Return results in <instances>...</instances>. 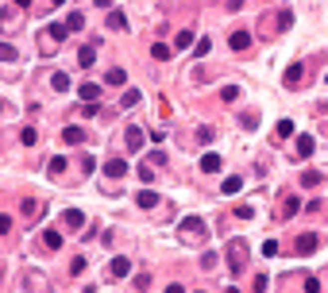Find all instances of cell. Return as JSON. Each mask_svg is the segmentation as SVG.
Instances as JSON below:
<instances>
[{"instance_id": "15", "label": "cell", "mask_w": 328, "mask_h": 293, "mask_svg": "<svg viewBox=\"0 0 328 293\" xmlns=\"http://www.w3.org/2000/svg\"><path fill=\"white\" fill-rule=\"evenodd\" d=\"M174 46H178V50H189V46H197L193 31H178V39H174Z\"/></svg>"}, {"instance_id": "18", "label": "cell", "mask_w": 328, "mask_h": 293, "mask_svg": "<svg viewBox=\"0 0 328 293\" xmlns=\"http://www.w3.org/2000/svg\"><path fill=\"white\" fill-rule=\"evenodd\" d=\"M66 27H70V35L81 31V27H85V15H81V12H70V15H66Z\"/></svg>"}, {"instance_id": "11", "label": "cell", "mask_w": 328, "mask_h": 293, "mask_svg": "<svg viewBox=\"0 0 328 293\" xmlns=\"http://www.w3.org/2000/svg\"><path fill=\"white\" fill-rule=\"evenodd\" d=\"M108 274H112V278H128V274H132V263H128V259H112Z\"/></svg>"}, {"instance_id": "16", "label": "cell", "mask_w": 328, "mask_h": 293, "mask_svg": "<svg viewBox=\"0 0 328 293\" xmlns=\"http://www.w3.org/2000/svg\"><path fill=\"white\" fill-rule=\"evenodd\" d=\"M220 189L228 193V197H232V193H239V189H243V177H236V174H232V177H224V185H220Z\"/></svg>"}, {"instance_id": "22", "label": "cell", "mask_w": 328, "mask_h": 293, "mask_svg": "<svg viewBox=\"0 0 328 293\" xmlns=\"http://www.w3.org/2000/svg\"><path fill=\"white\" fill-rule=\"evenodd\" d=\"M294 135V120H278V132H274V139H290Z\"/></svg>"}, {"instance_id": "39", "label": "cell", "mask_w": 328, "mask_h": 293, "mask_svg": "<svg viewBox=\"0 0 328 293\" xmlns=\"http://www.w3.org/2000/svg\"><path fill=\"white\" fill-rule=\"evenodd\" d=\"M325 81H328V77H325Z\"/></svg>"}, {"instance_id": "36", "label": "cell", "mask_w": 328, "mask_h": 293, "mask_svg": "<svg viewBox=\"0 0 328 293\" xmlns=\"http://www.w3.org/2000/svg\"><path fill=\"white\" fill-rule=\"evenodd\" d=\"M236 216H239V220H251V216H255V208H251V205H243V208H236Z\"/></svg>"}, {"instance_id": "17", "label": "cell", "mask_w": 328, "mask_h": 293, "mask_svg": "<svg viewBox=\"0 0 328 293\" xmlns=\"http://www.w3.org/2000/svg\"><path fill=\"white\" fill-rule=\"evenodd\" d=\"M62 216H66V228H81V224H85V216H81L77 208H66Z\"/></svg>"}, {"instance_id": "30", "label": "cell", "mask_w": 328, "mask_h": 293, "mask_svg": "<svg viewBox=\"0 0 328 293\" xmlns=\"http://www.w3.org/2000/svg\"><path fill=\"white\" fill-rule=\"evenodd\" d=\"M209 39H197V46H193V54H197V58H205V54H209Z\"/></svg>"}, {"instance_id": "38", "label": "cell", "mask_w": 328, "mask_h": 293, "mask_svg": "<svg viewBox=\"0 0 328 293\" xmlns=\"http://www.w3.org/2000/svg\"><path fill=\"white\" fill-rule=\"evenodd\" d=\"M50 4H62V0H50Z\"/></svg>"}, {"instance_id": "13", "label": "cell", "mask_w": 328, "mask_h": 293, "mask_svg": "<svg viewBox=\"0 0 328 293\" xmlns=\"http://www.w3.org/2000/svg\"><path fill=\"white\" fill-rule=\"evenodd\" d=\"M143 139H147V135H143V128H128V150H139V146H143Z\"/></svg>"}, {"instance_id": "9", "label": "cell", "mask_w": 328, "mask_h": 293, "mask_svg": "<svg viewBox=\"0 0 328 293\" xmlns=\"http://www.w3.org/2000/svg\"><path fill=\"white\" fill-rule=\"evenodd\" d=\"M228 46H232V50H247V46H251V35H247V31H232V35H228Z\"/></svg>"}, {"instance_id": "8", "label": "cell", "mask_w": 328, "mask_h": 293, "mask_svg": "<svg viewBox=\"0 0 328 293\" xmlns=\"http://www.w3.org/2000/svg\"><path fill=\"white\" fill-rule=\"evenodd\" d=\"M105 174L108 177H124V174H128V158H108L105 162Z\"/></svg>"}, {"instance_id": "35", "label": "cell", "mask_w": 328, "mask_h": 293, "mask_svg": "<svg viewBox=\"0 0 328 293\" xmlns=\"http://www.w3.org/2000/svg\"><path fill=\"white\" fill-rule=\"evenodd\" d=\"M81 270H85V259H81V255H77L74 263H70V274H81Z\"/></svg>"}, {"instance_id": "34", "label": "cell", "mask_w": 328, "mask_h": 293, "mask_svg": "<svg viewBox=\"0 0 328 293\" xmlns=\"http://www.w3.org/2000/svg\"><path fill=\"white\" fill-rule=\"evenodd\" d=\"M35 139H39V132H35V128H23V143L35 146Z\"/></svg>"}, {"instance_id": "20", "label": "cell", "mask_w": 328, "mask_h": 293, "mask_svg": "<svg viewBox=\"0 0 328 293\" xmlns=\"http://www.w3.org/2000/svg\"><path fill=\"white\" fill-rule=\"evenodd\" d=\"M135 201H139V208H155V205H159V197H155L151 189H139V197H135Z\"/></svg>"}, {"instance_id": "21", "label": "cell", "mask_w": 328, "mask_h": 293, "mask_svg": "<svg viewBox=\"0 0 328 293\" xmlns=\"http://www.w3.org/2000/svg\"><path fill=\"white\" fill-rule=\"evenodd\" d=\"M43 243H46L50 251H54V247H62V232H54V228H46V232H43Z\"/></svg>"}, {"instance_id": "33", "label": "cell", "mask_w": 328, "mask_h": 293, "mask_svg": "<svg viewBox=\"0 0 328 293\" xmlns=\"http://www.w3.org/2000/svg\"><path fill=\"white\" fill-rule=\"evenodd\" d=\"M263 255H267V259H274V255H278V239H267V243H263Z\"/></svg>"}, {"instance_id": "27", "label": "cell", "mask_w": 328, "mask_h": 293, "mask_svg": "<svg viewBox=\"0 0 328 293\" xmlns=\"http://www.w3.org/2000/svg\"><path fill=\"white\" fill-rule=\"evenodd\" d=\"M298 208H301V201H298V197H286V205H282V212H286V216H294Z\"/></svg>"}, {"instance_id": "3", "label": "cell", "mask_w": 328, "mask_h": 293, "mask_svg": "<svg viewBox=\"0 0 328 293\" xmlns=\"http://www.w3.org/2000/svg\"><path fill=\"white\" fill-rule=\"evenodd\" d=\"M317 247H321V235L309 232V235H298V247H294V251H298V255H313Z\"/></svg>"}, {"instance_id": "25", "label": "cell", "mask_w": 328, "mask_h": 293, "mask_svg": "<svg viewBox=\"0 0 328 293\" xmlns=\"http://www.w3.org/2000/svg\"><path fill=\"white\" fill-rule=\"evenodd\" d=\"M135 104H139V93H135V89H128V93L120 97V108H135Z\"/></svg>"}, {"instance_id": "26", "label": "cell", "mask_w": 328, "mask_h": 293, "mask_svg": "<svg viewBox=\"0 0 328 293\" xmlns=\"http://www.w3.org/2000/svg\"><path fill=\"white\" fill-rule=\"evenodd\" d=\"M151 54H155L159 62H166V58H170V46H166V43H155V46H151Z\"/></svg>"}, {"instance_id": "24", "label": "cell", "mask_w": 328, "mask_h": 293, "mask_svg": "<svg viewBox=\"0 0 328 293\" xmlns=\"http://www.w3.org/2000/svg\"><path fill=\"white\" fill-rule=\"evenodd\" d=\"M321 181H325L321 170H305V177H301V185H321Z\"/></svg>"}, {"instance_id": "32", "label": "cell", "mask_w": 328, "mask_h": 293, "mask_svg": "<svg viewBox=\"0 0 328 293\" xmlns=\"http://www.w3.org/2000/svg\"><path fill=\"white\" fill-rule=\"evenodd\" d=\"M239 124H243V128H247V132H255V128H259V116H255V112H247V116L239 120Z\"/></svg>"}, {"instance_id": "19", "label": "cell", "mask_w": 328, "mask_h": 293, "mask_svg": "<svg viewBox=\"0 0 328 293\" xmlns=\"http://www.w3.org/2000/svg\"><path fill=\"white\" fill-rule=\"evenodd\" d=\"M46 174H50V177L66 174V158H62V154H54V158H50V166H46Z\"/></svg>"}, {"instance_id": "28", "label": "cell", "mask_w": 328, "mask_h": 293, "mask_svg": "<svg viewBox=\"0 0 328 293\" xmlns=\"http://www.w3.org/2000/svg\"><path fill=\"white\" fill-rule=\"evenodd\" d=\"M236 97H239V89H236V85H224V89H220V101H228V104H232Z\"/></svg>"}, {"instance_id": "31", "label": "cell", "mask_w": 328, "mask_h": 293, "mask_svg": "<svg viewBox=\"0 0 328 293\" xmlns=\"http://www.w3.org/2000/svg\"><path fill=\"white\" fill-rule=\"evenodd\" d=\"M0 58H4V62H15V46L4 43V46H0Z\"/></svg>"}, {"instance_id": "12", "label": "cell", "mask_w": 328, "mask_h": 293, "mask_svg": "<svg viewBox=\"0 0 328 293\" xmlns=\"http://www.w3.org/2000/svg\"><path fill=\"white\" fill-rule=\"evenodd\" d=\"M201 170H205V174H216V170H220V154H216V150L201 154Z\"/></svg>"}, {"instance_id": "37", "label": "cell", "mask_w": 328, "mask_h": 293, "mask_svg": "<svg viewBox=\"0 0 328 293\" xmlns=\"http://www.w3.org/2000/svg\"><path fill=\"white\" fill-rule=\"evenodd\" d=\"M93 4H97V8H112V0H93Z\"/></svg>"}, {"instance_id": "23", "label": "cell", "mask_w": 328, "mask_h": 293, "mask_svg": "<svg viewBox=\"0 0 328 293\" xmlns=\"http://www.w3.org/2000/svg\"><path fill=\"white\" fill-rule=\"evenodd\" d=\"M50 85H54V89H58V93H66V89H70V73H54V77H50Z\"/></svg>"}, {"instance_id": "2", "label": "cell", "mask_w": 328, "mask_h": 293, "mask_svg": "<svg viewBox=\"0 0 328 293\" xmlns=\"http://www.w3.org/2000/svg\"><path fill=\"white\" fill-rule=\"evenodd\" d=\"M243 263H247V243L243 239H232L228 243V266H232V274H243Z\"/></svg>"}, {"instance_id": "1", "label": "cell", "mask_w": 328, "mask_h": 293, "mask_svg": "<svg viewBox=\"0 0 328 293\" xmlns=\"http://www.w3.org/2000/svg\"><path fill=\"white\" fill-rule=\"evenodd\" d=\"M205 232H209V228H205V220H201V216H185V220H181V228H178V235L185 239V243H201Z\"/></svg>"}, {"instance_id": "14", "label": "cell", "mask_w": 328, "mask_h": 293, "mask_svg": "<svg viewBox=\"0 0 328 293\" xmlns=\"http://www.w3.org/2000/svg\"><path fill=\"white\" fill-rule=\"evenodd\" d=\"M108 27L112 31H128V15L124 12H108Z\"/></svg>"}, {"instance_id": "10", "label": "cell", "mask_w": 328, "mask_h": 293, "mask_svg": "<svg viewBox=\"0 0 328 293\" xmlns=\"http://www.w3.org/2000/svg\"><path fill=\"white\" fill-rule=\"evenodd\" d=\"M62 143H70V146H77V143H85V128H66V132H62Z\"/></svg>"}, {"instance_id": "4", "label": "cell", "mask_w": 328, "mask_h": 293, "mask_svg": "<svg viewBox=\"0 0 328 293\" xmlns=\"http://www.w3.org/2000/svg\"><path fill=\"white\" fill-rule=\"evenodd\" d=\"M301 77H305V62H290V66H286V73H282V81H286L290 89L298 85Z\"/></svg>"}, {"instance_id": "5", "label": "cell", "mask_w": 328, "mask_h": 293, "mask_svg": "<svg viewBox=\"0 0 328 293\" xmlns=\"http://www.w3.org/2000/svg\"><path fill=\"white\" fill-rule=\"evenodd\" d=\"M93 62H97V43H85L81 50H77V66H85V70H89Z\"/></svg>"}, {"instance_id": "6", "label": "cell", "mask_w": 328, "mask_h": 293, "mask_svg": "<svg viewBox=\"0 0 328 293\" xmlns=\"http://www.w3.org/2000/svg\"><path fill=\"white\" fill-rule=\"evenodd\" d=\"M77 97H81L85 104H97V97H101V85H97V81H85V85L77 89Z\"/></svg>"}, {"instance_id": "7", "label": "cell", "mask_w": 328, "mask_h": 293, "mask_svg": "<svg viewBox=\"0 0 328 293\" xmlns=\"http://www.w3.org/2000/svg\"><path fill=\"white\" fill-rule=\"evenodd\" d=\"M313 150H317V139H313V135H298V154H294V158H309Z\"/></svg>"}, {"instance_id": "29", "label": "cell", "mask_w": 328, "mask_h": 293, "mask_svg": "<svg viewBox=\"0 0 328 293\" xmlns=\"http://www.w3.org/2000/svg\"><path fill=\"white\" fill-rule=\"evenodd\" d=\"M105 81H108V85H124V70H108Z\"/></svg>"}]
</instances>
